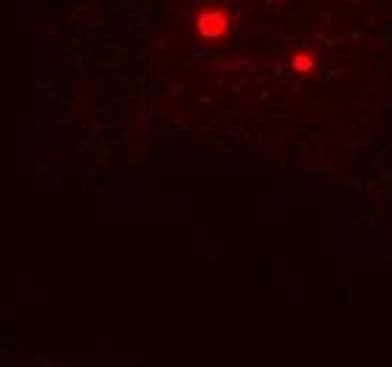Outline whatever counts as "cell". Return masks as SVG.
<instances>
[{
    "label": "cell",
    "instance_id": "1",
    "mask_svg": "<svg viewBox=\"0 0 392 367\" xmlns=\"http://www.w3.org/2000/svg\"><path fill=\"white\" fill-rule=\"evenodd\" d=\"M198 32H201V37H209V40L220 37V34L226 32V15H223L220 9H206V12H201V15H198Z\"/></svg>",
    "mask_w": 392,
    "mask_h": 367
}]
</instances>
